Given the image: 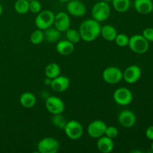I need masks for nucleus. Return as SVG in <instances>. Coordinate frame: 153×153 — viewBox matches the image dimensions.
I'll use <instances>...</instances> for the list:
<instances>
[{
	"instance_id": "obj_1",
	"label": "nucleus",
	"mask_w": 153,
	"mask_h": 153,
	"mask_svg": "<svg viewBox=\"0 0 153 153\" xmlns=\"http://www.w3.org/2000/svg\"><path fill=\"white\" fill-rule=\"evenodd\" d=\"M101 27L100 22L94 19H88L83 21L79 29L82 40L88 43L97 40L100 35Z\"/></svg>"
},
{
	"instance_id": "obj_2",
	"label": "nucleus",
	"mask_w": 153,
	"mask_h": 153,
	"mask_svg": "<svg viewBox=\"0 0 153 153\" xmlns=\"http://www.w3.org/2000/svg\"><path fill=\"white\" fill-rule=\"evenodd\" d=\"M93 19L99 22L107 20L111 15V7L108 2L100 1L95 3L91 10Z\"/></svg>"
},
{
	"instance_id": "obj_3",
	"label": "nucleus",
	"mask_w": 153,
	"mask_h": 153,
	"mask_svg": "<svg viewBox=\"0 0 153 153\" xmlns=\"http://www.w3.org/2000/svg\"><path fill=\"white\" fill-rule=\"evenodd\" d=\"M128 47L136 54H144L149 50V42L142 34H134L129 38Z\"/></svg>"
},
{
	"instance_id": "obj_4",
	"label": "nucleus",
	"mask_w": 153,
	"mask_h": 153,
	"mask_svg": "<svg viewBox=\"0 0 153 153\" xmlns=\"http://www.w3.org/2000/svg\"><path fill=\"white\" fill-rule=\"evenodd\" d=\"M55 15L54 12L50 10H41L40 13H37L34 20L36 27L43 31L52 27L54 24Z\"/></svg>"
},
{
	"instance_id": "obj_5",
	"label": "nucleus",
	"mask_w": 153,
	"mask_h": 153,
	"mask_svg": "<svg viewBox=\"0 0 153 153\" xmlns=\"http://www.w3.org/2000/svg\"><path fill=\"white\" fill-rule=\"evenodd\" d=\"M123 72L117 67H108L102 72V79L105 83L117 85L122 81Z\"/></svg>"
},
{
	"instance_id": "obj_6",
	"label": "nucleus",
	"mask_w": 153,
	"mask_h": 153,
	"mask_svg": "<svg viewBox=\"0 0 153 153\" xmlns=\"http://www.w3.org/2000/svg\"><path fill=\"white\" fill-rule=\"evenodd\" d=\"M66 135L70 139L73 140H79L82 137L84 133V128L82 124L77 120L67 121L64 128Z\"/></svg>"
},
{
	"instance_id": "obj_7",
	"label": "nucleus",
	"mask_w": 153,
	"mask_h": 153,
	"mask_svg": "<svg viewBox=\"0 0 153 153\" xmlns=\"http://www.w3.org/2000/svg\"><path fill=\"white\" fill-rule=\"evenodd\" d=\"M37 148L40 153H56L59 150L60 145L55 138L46 137L39 141Z\"/></svg>"
},
{
	"instance_id": "obj_8",
	"label": "nucleus",
	"mask_w": 153,
	"mask_h": 153,
	"mask_svg": "<svg viewBox=\"0 0 153 153\" xmlns=\"http://www.w3.org/2000/svg\"><path fill=\"white\" fill-rule=\"evenodd\" d=\"M113 98L117 105L126 106L131 103L133 100V94L129 89L121 87L115 90L113 94Z\"/></svg>"
},
{
	"instance_id": "obj_9",
	"label": "nucleus",
	"mask_w": 153,
	"mask_h": 153,
	"mask_svg": "<svg viewBox=\"0 0 153 153\" xmlns=\"http://www.w3.org/2000/svg\"><path fill=\"white\" fill-rule=\"evenodd\" d=\"M46 108L50 114H63L65 109V104L60 97L55 96H51L46 98L45 102Z\"/></svg>"
},
{
	"instance_id": "obj_10",
	"label": "nucleus",
	"mask_w": 153,
	"mask_h": 153,
	"mask_svg": "<svg viewBox=\"0 0 153 153\" xmlns=\"http://www.w3.org/2000/svg\"><path fill=\"white\" fill-rule=\"evenodd\" d=\"M105 123L100 120H96L90 123L87 128L88 135L92 138H97L102 137L105 134V131L106 129Z\"/></svg>"
},
{
	"instance_id": "obj_11",
	"label": "nucleus",
	"mask_w": 153,
	"mask_h": 153,
	"mask_svg": "<svg viewBox=\"0 0 153 153\" xmlns=\"http://www.w3.org/2000/svg\"><path fill=\"white\" fill-rule=\"evenodd\" d=\"M67 10L69 15L75 17H82L86 13L87 8L84 2L80 0H70L67 2Z\"/></svg>"
},
{
	"instance_id": "obj_12",
	"label": "nucleus",
	"mask_w": 153,
	"mask_h": 153,
	"mask_svg": "<svg viewBox=\"0 0 153 153\" xmlns=\"http://www.w3.org/2000/svg\"><path fill=\"white\" fill-rule=\"evenodd\" d=\"M70 23L71 22H70V17L69 13L61 11L55 15L53 25L61 32H65L68 28H70Z\"/></svg>"
},
{
	"instance_id": "obj_13",
	"label": "nucleus",
	"mask_w": 153,
	"mask_h": 153,
	"mask_svg": "<svg viewBox=\"0 0 153 153\" xmlns=\"http://www.w3.org/2000/svg\"><path fill=\"white\" fill-rule=\"evenodd\" d=\"M141 77V70L137 65H131L127 67L123 72V78L128 84L132 85L139 81Z\"/></svg>"
},
{
	"instance_id": "obj_14",
	"label": "nucleus",
	"mask_w": 153,
	"mask_h": 153,
	"mask_svg": "<svg viewBox=\"0 0 153 153\" xmlns=\"http://www.w3.org/2000/svg\"><path fill=\"white\" fill-rule=\"evenodd\" d=\"M118 122L124 128H131L137 121L135 114L130 110H123L118 114Z\"/></svg>"
},
{
	"instance_id": "obj_15",
	"label": "nucleus",
	"mask_w": 153,
	"mask_h": 153,
	"mask_svg": "<svg viewBox=\"0 0 153 153\" xmlns=\"http://www.w3.org/2000/svg\"><path fill=\"white\" fill-rule=\"evenodd\" d=\"M70 85V80L68 77L59 75L56 78L53 79L51 82L50 88L52 91L57 93L64 92L67 91Z\"/></svg>"
},
{
	"instance_id": "obj_16",
	"label": "nucleus",
	"mask_w": 153,
	"mask_h": 153,
	"mask_svg": "<svg viewBox=\"0 0 153 153\" xmlns=\"http://www.w3.org/2000/svg\"><path fill=\"white\" fill-rule=\"evenodd\" d=\"M97 146L100 152L110 153L114 150V143L113 141V139L106 137L105 135H103L98 138Z\"/></svg>"
},
{
	"instance_id": "obj_17",
	"label": "nucleus",
	"mask_w": 153,
	"mask_h": 153,
	"mask_svg": "<svg viewBox=\"0 0 153 153\" xmlns=\"http://www.w3.org/2000/svg\"><path fill=\"white\" fill-rule=\"evenodd\" d=\"M134 9L140 14H149L152 13L153 7L152 0H134Z\"/></svg>"
},
{
	"instance_id": "obj_18",
	"label": "nucleus",
	"mask_w": 153,
	"mask_h": 153,
	"mask_svg": "<svg viewBox=\"0 0 153 153\" xmlns=\"http://www.w3.org/2000/svg\"><path fill=\"white\" fill-rule=\"evenodd\" d=\"M75 44L67 40H60L56 45V51L61 55H71L75 49Z\"/></svg>"
},
{
	"instance_id": "obj_19",
	"label": "nucleus",
	"mask_w": 153,
	"mask_h": 153,
	"mask_svg": "<svg viewBox=\"0 0 153 153\" xmlns=\"http://www.w3.org/2000/svg\"><path fill=\"white\" fill-rule=\"evenodd\" d=\"M19 102L22 107L25 108H31L34 107L37 102V99L34 94L31 92L22 93L19 97Z\"/></svg>"
},
{
	"instance_id": "obj_20",
	"label": "nucleus",
	"mask_w": 153,
	"mask_h": 153,
	"mask_svg": "<svg viewBox=\"0 0 153 153\" xmlns=\"http://www.w3.org/2000/svg\"><path fill=\"white\" fill-rule=\"evenodd\" d=\"M117 29L111 25H105L101 27L100 35L103 37L106 41H114V39L117 34Z\"/></svg>"
},
{
	"instance_id": "obj_21",
	"label": "nucleus",
	"mask_w": 153,
	"mask_h": 153,
	"mask_svg": "<svg viewBox=\"0 0 153 153\" xmlns=\"http://www.w3.org/2000/svg\"><path fill=\"white\" fill-rule=\"evenodd\" d=\"M61 31H58L55 27H50L44 30V40L49 43H55L58 42L61 38Z\"/></svg>"
},
{
	"instance_id": "obj_22",
	"label": "nucleus",
	"mask_w": 153,
	"mask_h": 153,
	"mask_svg": "<svg viewBox=\"0 0 153 153\" xmlns=\"http://www.w3.org/2000/svg\"><path fill=\"white\" fill-rule=\"evenodd\" d=\"M61 74V67L56 63H50L45 68L46 77L53 79Z\"/></svg>"
},
{
	"instance_id": "obj_23",
	"label": "nucleus",
	"mask_w": 153,
	"mask_h": 153,
	"mask_svg": "<svg viewBox=\"0 0 153 153\" xmlns=\"http://www.w3.org/2000/svg\"><path fill=\"white\" fill-rule=\"evenodd\" d=\"M114 9L119 13H125L128 11L130 7V0H112Z\"/></svg>"
},
{
	"instance_id": "obj_24",
	"label": "nucleus",
	"mask_w": 153,
	"mask_h": 153,
	"mask_svg": "<svg viewBox=\"0 0 153 153\" xmlns=\"http://www.w3.org/2000/svg\"><path fill=\"white\" fill-rule=\"evenodd\" d=\"M14 10L19 14H25L29 11V1L27 0H17L14 4Z\"/></svg>"
},
{
	"instance_id": "obj_25",
	"label": "nucleus",
	"mask_w": 153,
	"mask_h": 153,
	"mask_svg": "<svg viewBox=\"0 0 153 153\" xmlns=\"http://www.w3.org/2000/svg\"><path fill=\"white\" fill-rule=\"evenodd\" d=\"M65 33L67 40L70 41L71 43H73V44L78 43L81 40H82L80 33H79V31H78V30L70 28L65 31Z\"/></svg>"
},
{
	"instance_id": "obj_26",
	"label": "nucleus",
	"mask_w": 153,
	"mask_h": 153,
	"mask_svg": "<svg viewBox=\"0 0 153 153\" xmlns=\"http://www.w3.org/2000/svg\"><path fill=\"white\" fill-rule=\"evenodd\" d=\"M30 40L31 43L34 45L40 44L44 40V34H43V30L37 28V30L33 31L30 36Z\"/></svg>"
},
{
	"instance_id": "obj_27",
	"label": "nucleus",
	"mask_w": 153,
	"mask_h": 153,
	"mask_svg": "<svg viewBox=\"0 0 153 153\" xmlns=\"http://www.w3.org/2000/svg\"><path fill=\"white\" fill-rule=\"evenodd\" d=\"M67 121L66 120L62 114H53L52 117V123L55 127L60 128L61 130H64Z\"/></svg>"
},
{
	"instance_id": "obj_28",
	"label": "nucleus",
	"mask_w": 153,
	"mask_h": 153,
	"mask_svg": "<svg viewBox=\"0 0 153 153\" xmlns=\"http://www.w3.org/2000/svg\"><path fill=\"white\" fill-rule=\"evenodd\" d=\"M114 42L118 46L120 47H126L128 45V42H129V37L125 34H117L116 37L114 39Z\"/></svg>"
},
{
	"instance_id": "obj_29",
	"label": "nucleus",
	"mask_w": 153,
	"mask_h": 153,
	"mask_svg": "<svg viewBox=\"0 0 153 153\" xmlns=\"http://www.w3.org/2000/svg\"><path fill=\"white\" fill-rule=\"evenodd\" d=\"M118 134H119V131H118L117 127L113 126H109L106 127L104 135L111 139H114L117 137Z\"/></svg>"
},
{
	"instance_id": "obj_30",
	"label": "nucleus",
	"mask_w": 153,
	"mask_h": 153,
	"mask_svg": "<svg viewBox=\"0 0 153 153\" xmlns=\"http://www.w3.org/2000/svg\"><path fill=\"white\" fill-rule=\"evenodd\" d=\"M42 5L41 3L38 0H33L29 1V11L33 13H38L41 11Z\"/></svg>"
},
{
	"instance_id": "obj_31",
	"label": "nucleus",
	"mask_w": 153,
	"mask_h": 153,
	"mask_svg": "<svg viewBox=\"0 0 153 153\" xmlns=\"http://www.w3.org/2000/svg\"><path fill=\"white\" fill-rule=\"evenodd\" d=\"M142 35L149 42H153V28L148 27L143 31Z\"/></svg>"
},
{
	"instance_id": "obj_32",
	"label": "nucleus",
	"mask_w": 153,
	"mask_h": 153,
	"mask_svg": "<svg viewBox=\"0 0 153 153\" xmlns=\"http://www.w3.org/2000/svg\"><path fill=\"white\" fill-rule=\"evenodd\" d=\"M145 135L149 140H153V126H149L146 128L145 131Z\"/></svg>"
},
{
	"instance_id": "obj_33",
	"label": "nucleus",
	"mask_w": 153,
	"mask_h": 153,
	"mask_svg": "<svg viewBox=\"0 0 153 153\" xmlns=\"http://www.w3.org/2000/svg\"><path fill=\"white\" fill-rule=\"evenodd\" d=\"M52 79H49V78L46 77V79L44 80L45 85H47V86H50L51 82H52Z\"/></svg>"
},
{
	"instance_id": "obj_34",
	"label": "nucleus",
	"mask_w": 153,
	"mask_h": 153,
	"mask_svg": "<svg viewBox=\"0 0 153 153\" xmlns=\"http://www.w3.org/2000/svg\"><path fill=\"white\" fill-rule=\"evenodd\" d=\"M1 13H2V6H1V4L0 3V16H1Z\"/></svg>"
},
{
	"instance_id": "obj_35",
	"label": "nucleus",
	"mask_w": 153,
	"mask_h": 153,
	"mask_svg": "<svg viewBox=\"0 0 153 153\" xmlns=\"http://www.w3.org/2000/svg\"><path fill=\"white\" fill-rule=\"evenodd\" d=\"M58 1H61V2H68L70 0H58Z\"/></svg>"
},
{
	"instance_id": "obj_36",
	"label": "nucleus",
	"mask_w": 153,
	"mask_h": 153,
	"mask_svg": "<svg viewBox=\"0 0 153 153\" xmlns=\"http://www.w3.org/2000/svg\"><path fill=\"white\" fill-rule=\"evenodd\" d=\"M151 151H152V152H153V140L152 142V143H151Z\"/></svg>"
},
{
	"instance_id": "obj_37",
	"label": "nucleus",
	"mask_w": 153,
	"mask_h": 153,
	"mask_svg": "<svg viewBox=\"0 0 153 153\" xmlns=\"http://www.w3.org/2000/svg\"><path fill=\"white\" fill-rule=\"evenodd\" d=\"M102 1H105V2L109 3V2H111L112 0H102Z\"/></svg>"
},
{
	"instance_id": "obj_38",
	"label": "nucleus",
	"mask_w": 153,
	"mask_h": 153,
	"mask_svg": "<svg viewBox=\"0 0 153 153\" xmlns=\"http://www.w3.org/2000/svg\"><path fill=\"white\" fill-rule=\"evenodd\" d=\"M27 1H33V0H27Z\"/></svg>"
},
{
	"instance_id": "obj_39",
	"label": "nucleus",
	"mask_w": 153,
	"mask_h": 153,
	"mask_svg": "<svg viewBox=\"0 0 153 153\" xmlns=\"http://www.w3.org/2000/svg\"><path fill=\"white\" fill-rule=\"evenodd\" d=\"M152 12L153 13V7H152Z\"/></svg>"
}]
</instances>
